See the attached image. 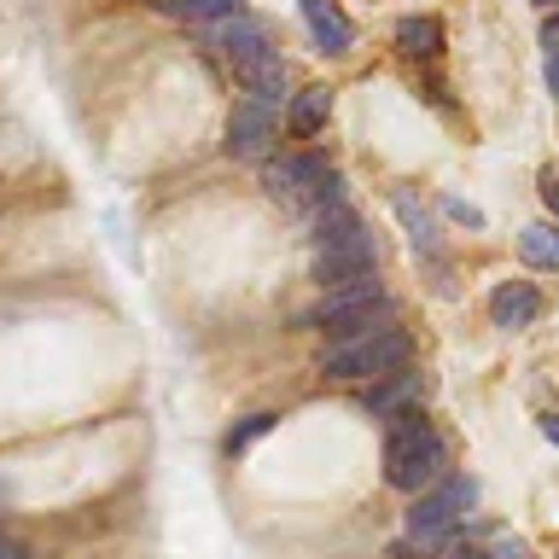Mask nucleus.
Instances as JSON below:
<instances>
[{
	"label": "nucleus",
	"instance_id": "nucleus-1",
	"mask_svg": "<svg viewBox=\"0 0 559 559\" xmlns=\"http://www.w3.org/2000/svg\"><path fill=\"white\" fill-rule=\"evenodd\" d=\"M443 461H449L443 437H437V426L414 408V402L384 419V484L391 489L419 496V489H431L443 478Z\"/></svg>",
	"mask_w": 559,
	"mask_h": 559
},
{
	"label": "nucleus",
	"instance_id": "nucleus-2",
	"mask_svg": "<svg viewBox=\"0 0 559 559\" xmlns=\"http://www.w3.org/2000/svg\"><path fill=\"white\" fill-rule=\"evenodd\" d=\"M478 501V484L461 478V472H449V478H437L431 489H419L414 507H408V536L396 542V559H426V554H449L454 548V531H461L466 507Z\"/></svg>",
	"mask_w": 559,
	"mask_h": 559
},
{
	"label": "nucleus",
	"instance_id": "nucleus-3",
	"mask_svg": "<svg viewBox=\"0 0 559 559\" xmlns=\"http://www.w3.org/2000/svg\"><path fill=\"white\" fill-rule=\"evenodd\" d=\"M408 356H414V338L402 326H384V332H367V338H349V344H326L321 373L326 379H384V373H402Z\"/></svg>",
	"mask_w": 559,
	"mask_h": 559
},
{
	"label": "nucleus",
	"instance_id": "nucleus-4",
	"mask_svg": "<svg viewBox=\"0 0 559 559\" xmlns=\"http://www.w3.org/2000/svg\"><path fill=\"white\" fill-rule=\"evenodd\" d=\"M373 274H379V251H373L367 227H356V234H344L332 245H314V280H321V292L356 286V280H373Z\"/></svg>",
	"mask_w": 559,
	"mask_h": 559
},
{
	"label": "nucleus",
	"instance_id": "nucleus-5",
	"mask_svg": "<svg viewBox=\"0 0 559 559\" xmlns=\"http://www.w3.org/2000/svg\"><path fill=\"white\" fill-rule=\"evenodd\" d=\"M274 140H280V122L269 105H257V99H245L234 105V117H227V157H245V164H257V157H269L274 152Z\"/></svg>",
	"mask_w": 559,
	"mask_h": 559
},
{
	"label": "nucleus",
	"instance_id": "nucleus-6",
	"mask_svg": "<svg viewBox=\"0 0 559 559\" xmlns=\"http://www.w3.org/2000/svg\"><path fill=\"white\" fill-rule=\"evenodd\" d=\"M297 7H304V24H309V35H314V47H321V52L344 59V52L356 47V24L344 17L338 0H297Z\"/></svg>",
	"mask_w": 559,
	"mask_h": 559
},
{
	"label": "nucleus",
	"instance_id": "nucleus-7",
	"mask_svg": "<svg viewBox=\"0 0 559 559\" xmlns=\"http://www.w3.org/2000/svg\"><path fill=\"white\" fill-rule=\"evenodd\" d=\"M542 314V297L531 280H501L496 292H489V321H496L501 332H519V326H531Z\"/></svg>",
	"mask_w": 559,
	"mask_h": 559
},
{
	"label": "nucleus",
	"instance_id": "nucleus-8",
	"mask_svg": "<svg viewBox=\"0 0 559 559\" xmlns=\"http://www.w3.org/2000/svg\"><path fill=\"white\" fill-rule=\"evenodd\" d=\"M414 391H419V373H408V367H402V373H384V379H373V391H367L361 402H367L373 414L391 419L396 408H408V396H414Z\"/></svg>",
	"mask_w": 559,
	"mask_h": 559
},
{
	"label": "nucleus",
	"instance_id": "nucleus-9",
	"mask_svg": "<svg viewBox=\"0 0 559 559\" xmlns=\"http://www.w3.org/2000/svg\"><path fill=\"white\" fill-rule=\"evenodd\" d=\"M326 117H332V94H326V87H304V94L292 99V134H297V140L321 134Z\"/></svg>",
	"mask_w": 559,
	"mask_h": 559
},
{
	"label": "nucleus",
	"instance_id": "nucleus-10",
	"mask_svg": "<svg viewBox=\"0 0 559 559\" xmlns=\"http://www.w3.org/2000/svg\"><path fill=\"white\" fill-rule=\"evenodd\" d=\"M519 257L531 269H559V227H548V222L519 227Z\"/></svg>",
	"mask_w": 559,
	"mask_h": 559
},
{
	"label": "nucleus",
	"instance_id": "nucleus-11",
	"mask_svg": "<svg viewBox=\"0 0 559 559\" xmlns=\"http://www.w3.org/2000/svg\"><path fill=\"white\" fill-rule=\"evenodd\" d=\"M396 47L408 52V59H431V52L443 47V29H437L431 17H402V24H396Z\"/></svg>",
	"mask_w": 559,
	"mask_h": 559
},
{
	"label": "nucleus",
	"instance_id": "nucleus-12",
	"mask_svg": "<svg viewBox=\"0 0 559 559\" xmlns=\"http://www.w3.org/2000/svg\"><path fill=\"white\" fill-rule=\"evenodd\" d=\"M245 0H164L169 17H187V24H216V17H239Z\"/></svg>",
	"mask_w": 559,
	"mask_h": 559
},
{
	"label": "nucleus",
	"instance_id": "nucleus-13",
	"mask_svg": "<svg viewBox=\"0 0 559 559\" xmlns=\"http://www.w3.org/2000/svg\"><path fill=\"white\" fill-rule=\"evenodd\" d=\"M396 216L402 222H408V239H414V251H431V222H426V210H419L414 199H408V192H396Z\"/></svg>",
	"mask_w": 559,
	"mask_h": 559
},
{
	"label": "nucleus",
	"instance_id": "nucleus-14",
	"mask_svg": "<svg viewBox=\"0 0 559 559\" xmlns=\"http://www.w3.org/2000/svg\"><path fill=\"white\" fill-rule=\"evenodd\" d=\"M274 419H280V414H245V419H239V426H234V431H227V437H222V449H227V454H239L245 443H257V437H262V431H274Z\"/></svg>",
	"mask_w": 559,
	"mask_h": 559
},
{
	"label": "nucleus",
	"instance_id": "nucleus-15",
	"mask_svg": "<svg viewBox=\"0 0 559 559\" xmlns=\"http://www.w3.org/2000/svg\"><path fill=\"white\" fill-rule=\"evenodd\" d=\"M443 210L454 222H466V227H484V210L478 204H466V199H443Z\"/></svg>",
	"mask_w": 559,
	"mask_h": 559
},
{
	"label": "nucleus",
	"instance_id": "nucleus-16",
	"mask_svg": "<svg viewBox=\"0 0 559 559\" xmlns=\"http://www.w3.org/2000/svg\"><path fill=\"white\" fill-rule=\"evenodd\" d=\"M443 559H496V554H489V548H466V542H454V548H449Z\"/></svg>",
	"mask_w": 559,
	"mask_h": 559
},
{
	"label": "nucleus",
	"instance_id": "nucleus-17",
	"mask_svg": "<svg viewBox=\"0 0 559 559\" xmlns=\"http://www.w3.org/2000/svg\"><path fill=\"white\" fill-rule=\"evenodd\" d=\"M542 199H548V210H559V175H554V169L542 175Z\"/></svg>",
	"mask_w": 559,
	"mask_h": 559
},
{
	"label": "nucleus",
	"instance_id": "nucleus-18",
	"mask_svg": "<svg viewBox=\"0 0 559 559\" xmlns=\"http://www.w3.org/2000/svg\"><path fill=\"white\" fill-rule=\"evenodd\" d=\"M489 554H496V559H524V542H513V536H507V542H496Z\"/></svg>",
	"mask_w": 559,
	"mask_h": 559
},
{
	"label": "nucleus",
	"instance_id": "nucleus-19",
	"mask_svg": "<svg viewBox=\"0 0 559 559\" xmlns=\"http://www.w3.org/2000/svg\"><path fill=\"white\" fill-rule=\"evenodd\" d=\"M542 76H548V94H554V99H559V47H554V52H548V70H542Z\"/></svg>",
	"mask_w": 559,
	"mask_h": 559
},
{
	"label": "nucleus",
	"instance_id": "nucleus-20",
	"mask_svg": "<svg viewBox=\"0 0 559 559\" xmlns=\"http://www.w3.org/2000/svg\"><path fill=\"white\" fill-rule=\"evenodd\" d=\"M0 559H29L24 542H12V536H0Z\"/></svg>",
	"mask_w": 559,
	"mask_h": 559
},
{
	"label": "nucleus",
	"instance_id": "nucleus-21",
	"mask_svg": "<svg viewBox=\"0 0 559 559\" xmlns=\"http://www.w3.org/2000/svg\"><path fill=\"white\" fill-rule=\"evenodd\" d=\"M542 41L559 47V12H548V24H542Z\"/></svg>",
	"mask_w": 559,
	"mask_h": 559
},
{
	"label": "nucleus",
	"instance_id": "nucleus-22",
	"mask_svg": "<svg viewBox=\"0 0 559 559\" xmlns=\"http://www.w3.org/2000/svg\"><path fill=\"white\" fill-rule=\"evenodd\" d=\"M542 437H548V443H559V414H542Z\"/></svg>",
	"mask_w": 559,
	"mask_h": 559
},
{
	"label": "nucleus",
	"instance_id": "nucleus-23",
	"mask_svg": "<svg viewBox=\"0 0 559 559\" xmlns=\"http://www.w3.org/2000/svg\"><path fill=\"white\" fill-rule=\"evenodd\" d=\"M536 7H559V0H536Z\"/></svg>",
	"mask_w": 559,
	"mask_h": 559
},
{
	"label": "nucleus",
	"instance_id": "nucleus-24",
	"mask_svg": "<svg viewBox=\"0 0 559 559\" xmlns=\"http://www.w3.org/2000/svg\"><path fill=\"white\" fill-rule=\"evenodd\" d=\"M152 7H164V0H152Z\"/></svg>",
	"mask_w": 559,
	"mask_h": 559
}]
</instances>
